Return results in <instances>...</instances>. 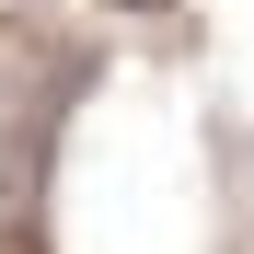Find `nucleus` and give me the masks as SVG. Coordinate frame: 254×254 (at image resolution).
<instances>
[{"label": "nucleus", "instance_id": "nucleus-1", "mask_svg": "<svg viewBox=\"0 0 254 254\" xmlns=\"http://www.w3.org/2000/svg\"><path fill=\"white\" fill-rule=\"evenodd\" d=\"M127 12H174V0H127Z\"/></svg>", "mask_w": 254, "mask_h": 254}]
</instances>
